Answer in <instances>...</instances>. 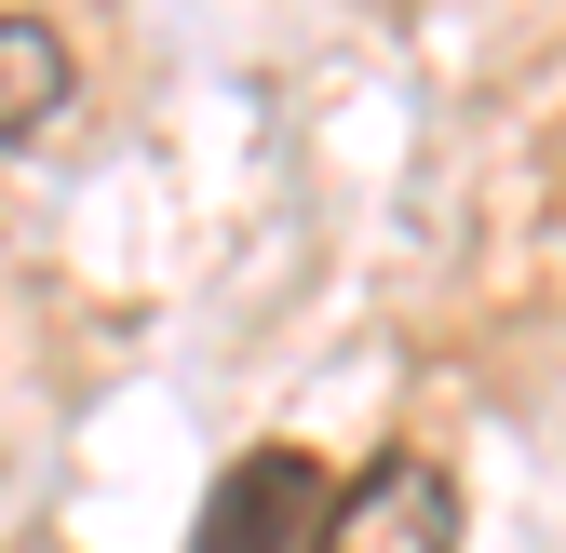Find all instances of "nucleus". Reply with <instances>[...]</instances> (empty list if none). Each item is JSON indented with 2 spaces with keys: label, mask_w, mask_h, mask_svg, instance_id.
<instances>
[{
  "label": "nucleus",
  "mask_w": 566,
  "mask_h": 553,
  "mask_svg": "<svg viewBox=\"0 0 566 553\" xmlns=\"http://www.w3.org/2000/svg\"><path fill=\"white\" fill-rule=\"evenodd\" d=\"M324 459L311 446H243L217 487H202V513H189V553H311L324 540Z\"/></svg>",
  "instance_id": "f257e3e1"
},
{
  "label": "nucleus",
  "mask_w": 566,
  "mask_h": 553,
  "mask_svg": "<svg viewBox=\"0 0 566 553\" xmlns=\"http://www.w3.org/2000/svg\"><path fill=\"white\" fill-rule=\"evenodd\" d=\"M54 108H67V41H54L41 14H0V149L41 135Z\"/></svg>",
  "instance_id": "7ed1b4c3"
},
{
  "label": "nucleus",
  "mask_w": 566,
  "mask_h": 553,
  "mask_svg": "<svg viewBox=\"0 0 566 553\" xmlns=\"http://www.w3.org/2000/svg\"><path fill=\"white\" fill-rule=\"evenodd\" d=\"M311 553H459V472H446L432 446L365 459V472L324 500V540H311Z\"/></svg>",
  "instance_id": "f03ea898"
}]
</instances>
